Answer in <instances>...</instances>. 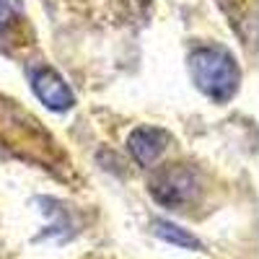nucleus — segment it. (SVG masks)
I'll return each instance as SVG.
<instances>
[{"mask_svg":"<svg viewBox=\"0 0 259 259\" xmlns=\"http://www.w3.org/2000/svg\"><path fill=\"white\" fill-rule=\"evenodd\" d=\"M0 148H8L18 158L36 163H55L60 158L52 138L29 117L16 101L0 96Z\"/></svg>","mask_w":259,"mask_h":259,"instance_id":"nucleus-1","label":"nucleus"},{"mask_svg":"<svg viewBox=\"0 0 259 259\" xmlns=\"http://www.w3.org/2000/svg\"><path fill=\"white\" fill-rule=\"evenodd\" d=\"M189 73L197 89L212 101H228L241 80V70L233 55L218 45L197 47L189 52Z\"/></svg>","mask_w":259,"mask_h":259,"instance_id":"nucleus-2","label":"nucleus"},{"mask_svg":"<svg viewBox=\"0 0 259 259\" xmlns=\"http://www.w3.org/2000/svg\"><path fill=\"white\" fill-rule=\"evenodd\" d=\"M200 174L184 163H174L168 168H161L150 179V194L156 197L158 205L168 210H182L200 194Z\"/></svg>","mask_w":259,"mask_h":259,"instance_id":"nucleus-3","label":"nucleus"},{"mask_svg":"<svg viewBox=\"0 0 259 259\" xmlns=\"http://www.w3.org/2000/svg\"><path fill=\"white\" fill-rule=\"evenodd\" d=\"M29 83L36 99L52 112H68L75 104V96L70 91V85L65 83V78L50 68L47 62H34L29 65Z\"/></svg>","mask_w":259,"mask_h":259,"instance_id":"nucleus-4","label":"nucleus"},{"mask_svg":"<svg viewBox=\"0 0 259 259\" xmlns=\"http://www.w3.org/2000/svg\"><path fill=\"white\" fill-rule=\"evenodd\" d=\"M168 143H171V135L166 133V130H161V127H138L135 133L130 135L127 148H130V153L135 156V161L140 166H150L163 156Z\"/></svg>","mask_w":259,"mask_h":259,"instance_id":"nucleus-5","label":"nucleus"},{"mask_svg":"<svg viewBox=\"0 0 259 259\" xmlns=\"http://www.w3.org/2000/svg\"><path fill=\"white\" fill-rule=\"evenodd\" d=\"M153 233L158 239L168 241V244H177V246H184V249H202L200 239L192 236L187 228H179L177 223H168V221H153Z\"/></svg>","mask_w":259,"mask_h":259,"instance_id":"nucleus-6","label":"nucleus"},{"mask_svg":"<svg viewBox=\"0 0 259 259\" xmlns=\"http://www.w3.org/2000/svg\"><path fill=\"white\" fill-rule=\"evenodd\" d=\"M21 16H24L21 0H0V34H6L13 24H18Z\"/></svg>","mask_w":259,"mask_h":259,"instance_id":"nucleus-7","label":"nucleus"}]
</instances>
